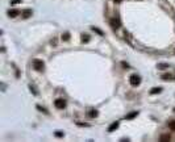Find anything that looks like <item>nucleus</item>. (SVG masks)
<instances>
[{"label":"nucleus","mask_w":175,"mask_h":142,"mask_svg":"<svg viewBox=\"0 0 175 142\" xmlns=\"http://www.w3.org/2000/svg\"><path fill=\"white\" fill-rule=\"evenodd\" d=\"M121 64H123V66L125 67V69H128L129 66H128V63H125V62H121Z\"/></svg>","instance_id":"20"},{"label":"nucleus","mask_w":175,"mask_h":142,"mask_svg":"<svg viewBox=\"0 0 175 142\" xmlns=\"http://www.w3.org/2000/svg\"><path fill=\"white\" fill-rule=\"evenodd\" d=\"M169 128H170L171 130H175V121H170V122H169Z\"/></svg>","instance_id":"14"},{"label":"nucleus","mask_w":175,"mask_h":142,"mask_svg":"<svg viewBox=\"0 0 175 142\" xmlns=\"http://www.w3.org/2000/svg\"><path fill=\"white\" fill-rule=\"evenodd\" d=\"M111 25H112V28L117 29V28H120V21L116 20V18H112V20H111Z\"/></svg>","instance_id":"5"},{"label":"nucleus","mask_w":175,"mask_h":142,"mask_svg":"<svg viewBox=\"0 0 175 142\" xmlns=\"http://www.w3.org/2000/svg\"><path fill=\"white\" fill-rule=\"evenodd\" d=\"M82 41H83V42H88V41H90L88 34H83V36H82Z\"/></svg>","instance_id":"11"},{"label":"nucleus","mask_w":175,"mask_h":142,"mask_svg":"<svg viewBox=\"0 0 175 142\" xmlns=\"http://www.w3.org/2000/svg\"><path fill=\"white\" fill-rule=\"evenodd\" d=\"M56 136H57V137H63V133H62V132H57Z\"/></svg>","instance_id":"17"},{"label":"nucleus","mask_w":175,"mask_h":142,"mask_svg":"<svg viewBox=\"0 0 175 142\" xmlns=\"http://www.w3.org/2000/svg\"><path fill=\"white\" fill-rule=\"evenodd\" d=\"M161 141H162V142H166V141H170V137H169V136H162V137H161Z\"/></svg>","instance_id":"15"},{"label":"nucleus","mask_w":175,"mask_h":142,"mask_svg":"<svg viewBox=\"0 0 175 142\" xmlns=\"http://www.w3.org/2000/svg\"><path fill=\"white\" fill-rule=\"evenodd\" d=\"M166 67H169V64H166V63H159V64H158V69H161V70L166 69Z\"/></svg>","instance_id":"12"},{"label":"nucleus","mask_w":175,"mask_h":142,"mask_svg":"<svg viewBox=\"0 0 175 142\" xmlns=\"http://www.w3.org/2000/svg\"><path fill=\"white\" fill-rule=\"evenodd\" d=\"M92 30H95V32H97L99 34H103V32L100 30V29H97V28H92Z\"/></svg>","instance_id":"16"},{"label":"nucleus","mask_w":175,"mask_h":142,"mask_svg":"<svg viewBox=\"0 0 175 142\" xmlns=\"http://www.w3.org/2000/svg\"><path fill=\"white\" fill-rule=\"evenodd\" d=\"M33 67L37 71H43V69H45V63H43V61H41V59H34L33 61Z\"/></svg>","instance_id":"1"},{"label":"nucleus","mask_w":175,"mask_h":142,"mask_svg":"<svg viewBox=\"0 0 175 142\" xmlns=\"http://www.w3.org/2000/svg\"><path fill=\"white\" fill-rule=\"evenodd\" d=\"M129 83L132 84V86H134V87H136V86H138V84L141 83V78H140L138 75H136V74H134V75H132V76L129 78Z\"/></svg>","instance_id":"2"},{"label":"nucleus","mask_w":175,"mask_h":142,"mask_svg":"<svg viewBox=\"0 0 175 142\" xmlns=\"http://www.w3.org/2000/svg\"><path fill=\"white\" fill-rule=\"evenodd\" d=\"M19 15V11L17 9H11V11H8V16L9 17H16Z\"/></svg>","instance_id":"6"},{"label":"nucleus","mask_w":175,"mask_h":142,"mask_svg":"<svg viewBox=\"0 0 175 142\" xmlns=\"http://www.w3.org/2000/svg\"><path fill=\"white\" fill-rule=\"evenodd\" d=\"M170 78H171L170 75H163V79H165V80H167V79H170Z\"/></svg>","instance_id":"18"},{"label":"nucleus","mask_w":175,"mask_h":142,"mask_svg":"<svg viewBox=\"0 0 175 142\" xmlns=\"http://www.w3.org/2000/svg\"><path fill=\"white\" fill-rule=\"evenodd\" d=\"M19 3H21L20 0H12V4H19Z\"/></svg>","instance_id":"19"},{"label":"nucleus","mask_w":175,"mask_h":142,"mask_svg":"<svg viewBox=\"0 0 175 142\" xmlns=\"http://www.w3.org/2000/svg\"><path fill=\"white\" fill-rule=\"evenodd\" d=\"M118 125H120V122H118V121H115V122H112L111 125L108 126V132H113V130H116V129L118 128Z\"/></svg>","instance_id":"4"},{"label":"nucleus","mask_w":175,"mask_h":142,"mask_svg":"<svg viewBox=\"0 0 175 142\" xmlns=\"http://www.w3.org/2000/svg\"><path fill=\"white\" fill-rule=\"evenodd\" d=\"M54 105H56L58 109H63L65 107H66V101H65L63 99H56V101H54Z\"/></svg>","instance_id":"3"},{"label":"nucleus","mask_w":175,"mask_h":142,"mask_svg":"<svg viewBox=\"0 0 175 142\" xmlns=\"http://www.w3.org/2000/svg\"><path fill=\"white\" fill-rule=\"evenodd\" d=\"M62 40H63V41L70 40V33H63V34H62Z\"/></svg>","instance_id":"10"},{"label":"nucleus","mask_w":175,"mask_h":142,"mask_svg":"<svg viewBox=\"0 0 175 142\" xmlns=\"http://www.w3.org/2000/svg\"><path fill=\"white\" fill-rule=\"evenodd\" d=\"M115 2H116V3H120V2H121V0H115Z\"/></svg>","instance_id":"21"},{"label":"nucleus","mask_w":175,"mask_h":142,"mask_svg":"<svg viewBox=\"0 0 175 142\" xmlns=\"http://www.w3.org/2000/svg\"><path fill=\"white\" fill-rule=\"evenodd\" d=\"M138 115V112H132V113H129L128 116H126V120H130V118H133V117H136Z\"/></svg>","instance_id":"9"},{"label":"nucleus","mask_w":175,"mask_h":142,"mask_svg":"<svg viewBox=\"0 0 175 142\" xmlns=\"http://www.w3.org/2000/svg\"><path fill=\"white\" fill-rule=\"evenodd\" d=\"M30 15H32V9H25L24 12H23V16H24V18H28V17H30Z\"/></svg>","instance_id":"7"},{"label":"nucleus","mask_w":175,"mask_h":142,"mask_svg":"<svg viewBox=\"0 0 175 142\" xmlns=\"http://www.w3.org/2000/svg\"><path fill=\"white\" fill-rule=\"evenodd\" d=\"M161 91H162L161 87H155V88H153V90L150 91V93H151V95H155V93H159Z\"/></svg>","instance_id":"8"},{"label":"nucleus","mask_w":175,"mask_h":142,"mask_svg":"<svg viewBox=\"0 0 175 142\" xmlns=\"http://www.w3.org/2000/svg\"><path fill=\"white\" fill-rule=\"evenodd\" d=\"M88 115H90V117H96L97 116V111H90Z\"/></svg>","instance_id":"13"}]
</instances>
